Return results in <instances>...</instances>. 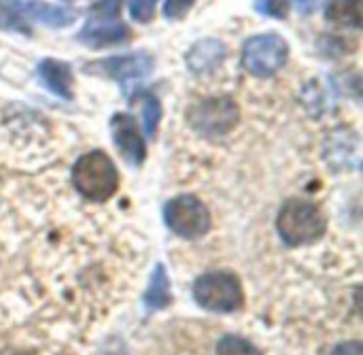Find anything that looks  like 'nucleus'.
<instances>
[{
	"mask_svg": "<svg viewBox=\"0 0 363 355\" xmlns=\"http://www.w3.org/2000/svg\"><path fill=\"white\" fill-rule=\"evenodd\" d=\"M72 183L85 198L94 202L108 200L119 185V175L113 160L102 151H91L79 158L72 168Z\"/></svg>",
	"mask_w": 363,
	"mask_h": 355,
	"instance_id": "f257e3e1",
	"label": "nucleus"
},
{
	"mask_svg": "<svg viewBox=\"0 0 363 355\" xmlns=\"http://www.w3.org/2000/svg\"><path fill=\"white\" fill-rule=\"evenodd\" d=\"M325 228L328 224H325L323 213L315 204L302 202V200L287 202L281 209L279 219H277L279 236L289 247H302V245L319 241L325 234Z\"/></svg>",
	"mask_w": 363,
	"mask_h": 355,
	"instance_id": "f03ea898",
	"label": "nucleus"
},
{
	"mask_svg": "<svg viewBox=\"0 0 363 355\" xmlns=\"http://www.w3.org/2000/svg\"><path fill=\"white\" fill-rule=\"evenodd\" d=\"M196 302L215 313H234L242 309L245 294L236 275L232 273H206L194 283Z\"/></svg>",
	"mask_w": 363,
	"mask_h": 355,
	"instance_id": "7ed1b4c3",
	"label": "nucleus"
},
{
	"mask_svg": "<svg viewBox=\"0 0 363 355\" xmlns=\"http://www.w3.org/2000/svg\"><path fill=\"white\" fill-rule=\"evenodd\" d=\"M119 0H100L79 32V40L89 47H106L117 45L130 38V28L117 19L119 13Z\"/></svg>",
	"mask_w": 363,
	"mask_h": 355,
	"instance_id": "20e7f679",
	"label": "nucleus"
},
{
	"mask_svg": "<svg viewBox=\"0 0 363 355\" xmlns=\"http://www.w3.org/2000/svg\"><path fill=\"white\" fill-rule=\"evenodd\" d=\"M289 47L279 34L251 36L242 47V64L255 77H270L287 62Z\"/></svg>",
	"mask_w": 363,
	"mask_h": 355,
	"instance_id": "39448f33",
	"label": "nucleus"
},
{
	"mask_svg": "<svg viewBox=\"0 0 363 355\" xmlns=\"http://www.w3.org/2000/svg\"><path fill=\"white\" fill-rule=\"evenodd\" d=\"M164 219L168 228L183 239H198L211 230V213L196 196H179L170 200Z\"/></svg>",
	"mask_w": 363,
	"mask_h": 355,
	"instance_id": "423d86ee",
	"label": "nucleus"
},
{
	"mask_svg": "<svg viewBox=\"0 0 363 355\" xmlns=\"http://www.w3.org/2000/svg\"><path fill=\"white\" fill-rule=\"evenodd\" d=\"M240 119V111L230 98H211L189 109L191 126L204 136H223Z\"/></svg>",
	"mask_w": 363,
	"mask_h": 355,
	"instance_id": "0eeeda50",
	"label": "nucleus"
},
{
	"mask_svg": "<svg viewBox=\"0 0 363 355\" xmlns=\"http://www.w3.org/2000/svg\"><path fill=\"white\" fill-rule=\"evenodd\" d=\"M89 68L102 70L104 75L119 79V81H130L138 77H147L153 70V58L149 53H132V55H119L111 60H102L91 64Z\"/></svg>",
	"mask_w": 363,
	"mask_h": 355,
	"instance_id": "6e6552de",
	"label": "nucleus"
},
{
	"mask_svg": "<svg viewBox=\"0 0 363 355\" xmlns=\"http://www.w3.org/2000/svg\"><path fill=\"white\" fill-rule=\"evenodd\" d=\"M111 132L115 138V145L119 147V151L123 153L125 160H130L132 164H140L145 160V143H143V134L138 132L134 119L130 115L117 113L111 119Z\"/></svg>",
	"mask_w": 363,
	"mask_h": 355,
	"instance_id": "1a4fd4ad",
	"label": "nucleus"
},
{
	"mask_svg": "<svg viewBox=\"0 0 363 355\" xmlns=\"http://www.w3.org/2000/svg\"><path fill=\"white\" fill-rule=\"evenodd\" d=\"M38 77L53 94L62 98H72V72L68 64L57 60H43L38 66Z\"/></svg>",
	"mask_w": 363,
	"mask_h": 355,
	"instance_id": "9d476101",
	"label": "nucleus"
},
{
	"mask_svg": "<svg viewBox=\"0 0 363 355\" xmlns=\"http://www.w3.org/2000/svg\"><path fill=\"white\" fill-rule=\"evenodd\" d=\"M223 58H225V47L215 38H204L191 47V51L187 53V64L196 72H206L213 70Z\"/></svg>",
	"mask_w": 363,
	"mask_h": 355,
	"instance_id": "9b49d317",
	"label": "nucleus"
},
{
	"mask_svg": "<svg viewBox=\"0 0 363 355\" xmlns=\"http://www.w3.org/2000/svg\"><path fill=\"white\" fill-rule=\"evenodd\" d=\"M26 11L34 19H38V21H43L47 26H53V28H64V26L72 23V13L70 11H66L64 6L43 2V0H28Z\"/></svg>",
	"mask_w": 363,
	"mask_h": 355,
	"instance_id": "f8f14e48",
	"label": "nucleus"
},
{
	"mask_svg": "<svg viewBox=\"0 0 363 355\" xmlns=\"http://www.w3.org/2000/svg\"><path fill=\"white\" fill-rule=\"evenodd\" d=\"M170 302H172V296H170L168 275H166V268L162 264H157L153 271L151 283L145 292V305L149 309H166Z\"/></svg>",
	"mask_w": 363,
	"mask_h": 355,
	"instance_id": "ddd939ff",
	"label": "nucleus"
},
{
	"mask_svg": "<svg viewBox=\"0 0 363 355\" xmlns=\"http://www.w3.org/2000/svg\"><path fill=\"white\" fill-rule=\"evenodd\" d=\"M328 19L340 26L359 28L362 26V0H332L328 9Z\"/></svg>",
	"mask_w": 363,
	"mask_h": 355,
	"instance_id": "4468645a",
	"label": "nucleus"
},
{
	"mask_svg": "<svg viewBox=\"0 0 363 355\" xmlns=\"http://www.w3.org/2000/svg\"><path fill=\"white\" fill-rule=\"evenodd\" d=\"M217 355H262V351L240 337H223L217 345Z\"/></svg>",
	"mask_w": 363,
	"mask_h": 355,
	"instance_id": "2eb2a0df",
	"label": "nucleus"
},
{
	"mask_svg": "<svg viewBox=\"0 0 363 355\" xmlns=\"http://www.w3.org/2000/svg\"><path fill=\"white\" fill-rule=\"evenodd\" d=\"M160 115H162V109H160L157 98L147 94L143 98V126H145V130H147V134L151 138L155 136V130H157V124H160Z\"/></svg>",
	"mask_w": 363,
	"mask_h": 355,
	"instance_id": "dca6fc26",
	"label": "nucleus"
},
{
	"mask_svg": "<svg viewBox=\"0 0 363 355\" xmlns=\"http://www.w3.org/2000/svg\"><path fill=\"white\" fill-rule=\"evenodd\" d=\"M155 2L157 0H130L128 6H130V15L136 19V21H151L153 13H155Z\"/></svg>",
	"mask_w": 363,
	"mask_h": 355,
	"instance_id": "f3484780",
	"label": "nucleus"
},
{
	"mask_svg": "<svg viewBox=\"0 0 363 355\" xmlns=\"http://www.w3.org/2000/svg\"><path fill=\"white\" fill-rule=\"evenodd\" d=\"M191 6H194V0H166V4H164V15L170 17V19H179V17H183Z\"/></svg>",
	"mask_w": 363,
	"mask_h": 355,
	"instance_id": "a211bd4d",
	"label": "nucleus"
},
{
	"mask_svg": "<svg viewBox=\"0 0 363 355\" xmlns=\"http://www.w3.org/2000/svg\"><path fill=\"white\" fill-rule=\"evenodd\" d=\"M257 11L266 13V15H274V17H283L287 15V2L285 0H257Z\"/></svg>",
	"mask_w": 363,
	"mask_h": 355,
	"instance_id": "6ab92c4d",
	"label": "nucleus"
},
{
	"mask_svg": "<svg viewBox=\"0 0 363 355\" xmlns=\"http://www.w3.org/2000/svg\"><path fill=\"white\" fill-rule=\"evenodd\" d=\"M332 355H363V345L359 341H351V343H342L338 345Z\"/></svg>",
	"mask_w": 363,
	"mask_h": 355,
	"instance_id": "aec40b11",
	"label": "nucleus"
},
{
	"mask_svg": "<svg viewBox=\"0 0 363 355\" xmlns=\"http://www.w3.org/2000/svg\"><path fill=\"white\" fill-rule=\"evenodd\" d=\"M294 2H296V6H298L302 13H313V11H317L319 6H323L325 0H294Z\"/></svg>",
	"mask_w": 363,
	"mask_h": 355,
	"instance_id": "412c9836",
	"label": "nucleus"
},
{
	"mask_svg": "<svg viewBox=\"0 0 363 355\" xmlns=\"http://www.w3.org/2000/svg\"><path fill=\"white\" fill-rule=\"evenodd\" d=\"M2 355H38L36 351H32V349H9V351H4Z\"/></svg>",
	"mask_w": 363,
	"mask_h": 355,
	"instance_id": "4be33fe9",
	"label": "nucleus"
}]
</instances>
